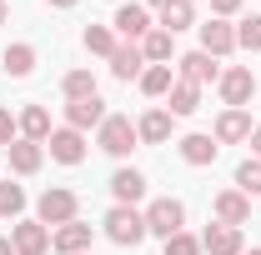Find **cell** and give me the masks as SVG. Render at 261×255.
I'll list each match as a JSON object with an SVG mask.
<instances>
[{"instance_id": "cell-6", "label": "cell", "mask_w": 261, "mask_h": 255, "mask_svg": "<svg viewBox=\"0 0 261 255\" xmlns=\"http://www.w3.org/2000/svg\"><path fill=\"white\" fill-rule=\"evenodd\" d=\"M35 210H40V225H65V220H75V190H45Z\"/></svg>"}, {"instance_id": "cell-21", "label": "cell", "mask_w": 261, "mask_h": 255, "mask_svg": "<svg viewBox=\"0 0 261 255\" xmlns=\"http://www.w3.org/2000/svg\"><path fill=\"white\" fill-rule=\"evenodd\" d=\"M0 65H5V75H15V80H25L35 70V45H25V40H15L5 55H0Z\"/></svg>"}, {"instance_id": "cell-16", "label": "cell", "mask_w": 261, "mask_h": 255, "mask_svg": "<svg viewBox=\"0 0 261 255\" xmlns=\"http://www.w3.org/2000/svg\"><path fill=\"white\" fill-rule=\"evenodd\" d=\"M15 125H20V140L45 145V140H50V110H45V105H25V110L15 115Z\"/></svg>"}, {"instance_id": "cell-39", "label": "cell", "mask_w": 261, "mask_h": 255, "mask_svg": "<svg viewBox=\"0 0 261 255\" xmlns=\"http://www.w3.org/2000/svg\"><path fill=\"white\" fill-rule=\"evenodd\" d=\"M241 255H261V245H256V250H241Z\"/></svg>"}, {"instance_id": "cell-17", "label": "cell", "mask_w": 261, "mask_h": 255, "mask_svg": "<svg viewBox=\"0 0 261 255\" xmlns=\"http://www.w3.org/2000/svg\"><path fill=\"white\" fill-rule=\"evenodd\" d=\"M251 115L246 110H221V120H216V145H236V140H251Z\"/></svg>"}, {"instance_id": "cell-29", "label": "cell", "mask_w": 261, "mask_h": 255, "mask_svg": "<svg viewBox=\"0 0 261 255\" xmlns=\"http://www.w3.org/2000/svg\"><path fill=\"white\" fill-rule=\"evenodd\" d=\"M20 210H25V190H20V185H10V180H0V215H5V220H15Z\"/></svg>"}, {"instance_id": "cell-20", "label": "cell", "mask_w": 261, "mask_h": 255, "mask_svg": "<svg viewBox=\"0 0 261 255\" xmlns=\"http://www.w3.org/2000/svg\"><path fill=\"white\" fill-rule=\"evenodd\" d=\"M216 135H181V160L186 165H211L216 160Z\"/></svg>"}, {"instance_id": "cell-30", "label": "cell", "mask_w": 261, "mask_h": 255, "mask_svg": "<svg viewBox=\"0 0 261 255\" xmlns=\"http://www.w3.org/2000/svg\"><path fill=\"white\" fill-rule=\"evenodd\" d=\"M86 50L91 55H111L116 50V35L106 30V25H86Z\"/></svg>"}, {"instance_id": "cell-1", "label": "cell", "mask_w": 261, "mask_h": 255, "mask_svg": "<svg viewBox=\"0 0 261 255\" xmlns=\"http://www.w3.org/2000/svg\"><path fill=\"white\" fill-rule=\"evenodd\" d=\"M106 235H111L116 245H130V250H136V245L146 240V215H141L136 205H116V210L106 215Z\"/></svg>"}, {"instance_id": "cell-7", "label": "cell", "mask_w": 261, "mask_h": 255, "mask_svg": "<svg viewBox=\"0 0 261 255\" xmlns=\"http://www.w3.org/2000/svg\"><path fill=\"white\" fill-rule=\"evenodd\" d=\"M196 30H201V50L216 55V60L236 50V25H226V20H206V25H196Z\"/></svg>"}, {"instance_id": "cell-18", "label": "cell", "mask_w": 261, "mask_h": 255, "mask_svg": "<svg viewBox=\"0 0 261 255\" xmlns=\"http://www.w3.org/2000/svg\"><path fill=\"white\" fill-rule=\"evenodd\" d=\"M141 70H146L141 45H116V50H111V75H116V80H141Z\"/></svg>"}, {"instance_id": "cell-9", "label": "cell", "mask_w": 261, "mask_h": 255, "mask_svg": "<svg viewBox=\"0 0 261 255\" xmlns=\"http://www.w3.org/2000/svg\"><path fill=\"white\" fill-rule=\"evenodd\" d=\"M91 235H96V230H91L86 220H65V225H56L50 245H56L61 255H81V250H91Z\"/></svg>"}, {"instance_id": "cell-40", "label": "cell", "mask_w": 261, "mask_h": 255, "mask_svg": "<svg viewBox=\"0 0 261 255\" xmlns=\"http://www.w3.org/2000/svg\"><path fill=\"white\" fill-rule=\"evenodd\" d=\"M81 255H91V250H81Z\"/></svg>"}, {"instance_id": "cell-34", "label": "cell", "mask_w": 261, "mask_h": 255, "mask_svg": "<svg viewBox=\"0 0 261 255\" xmlns=\"http://www.w3.org/2000/svg\"><path fill=\"white\" fill-rule=\"evenodd\" d=\"M211 10H216V20H226V15L241 10V0H211Z\"/></svg>"}, {"instance_id": "cell-25", "label": "cell", "mask_w": 261, "mask_h": 255, "mask_svg": "<svg viewBox=\"0 0 261 255\" xmlns=\"http://www.w3.org/2000/svg\"><path fill=\"white\" fill-rule=\"evenodd\" d=\"M141 55H146V65H166L171 55H176V35L171 30H151L146 40H141Z\"/></svg>"}, {"instance_id": "cell-8", "label": "cell", "mask_w": 261, "mask_h": 255, "mask_svg": "<svg viewBox=\"0 0 261 255\" xmlns=\"http://www.w3.org/2000/svg\"><path fill=\"white\" fill-rule=\"evenodd\" d=\"M45 145H50V155L61 160V165H81V160H86V135H81V130H50V140H45Z\"/></svg>"}, {"instance_id": "cell-38", "label": "cell", "mask_w": 261, "mask_h": 255, "mask_svg": "<svg viewBox=\"0 0 261 255\" xmlns=\"http://www.w3.org/2000/svg\"><path fill=\"white\" fill-rule=\"evenodd\" d=\"M0 25H5V0H0Z\"/></svg>"}, {"instance_id": "cell-15", "label": "cell", "mask_w": 261, "mask_h": 255, "mask_svg": "<svg viewBox=\"0 0 261 255\" xmlns=\"http://www.w3.org/2000/svg\"><path fill=\"white\" fill-rule=\"evenodd\" d=\"M111 25L126 35V40H146V35H151V10H146V5H121Z\"/></svg>"}, {"instance_id": "cell-31", "label": "cell", "mask_w": 261, "mask_h": 255, "mask_svg": "<svg viewBox=\"0 0 261 255\" xmlns=\"http://www.w3.org/2000/svg\"><path fill=\"white\" fill-rule=\"evenodd\" d=\"M236 45H241V50H261V15H246V20L236 25Z\"/></svg>"}, {"instance_id": "cell-2", "label": "cell", "mask_w": 261, "mask_h": 255, "mask_svg": "<svg viewBox=\"0 0 261 255\" xmlns=\"http://www.w3.org/2000/svg\"><path fill=\"white\" fill-rule=\"evenodd\" d=\"M136 125H130V115H106L100 120V130H96V145L106 150V155H130L136 150Z\"/></svg>"}, {"instance_id": "cell-23", "label": "cell", "mask_w": 261, "mask_h": 255, "mask_svg": "<svg viewBox=\"0 0 261 255\" xmlns=\"http://www.w3.org/2000/svg\"><path fill=\"white\" fill-rule=\"evenodd\" d=\"M136 135H141V140H151V145L171 140V110H146V115L136 120Z\"/></svg>"}, {"instance_id": "cell-4", "label": "cell", "mask_w": 261, "mask_h": 255, "mask_svg": "<svg viewBox=\"0 0 261 255\" xmlns=\"http://www.w3.org/2000/svg\"><path fill=\"white\" fill-rule=\"evenodd\" d=\"M221 100H226V110H241L246 100L256 95V75L246 70V65H231V70H221Z\"/></svg>"}, {"instance_id": "cell-10", "label": "cell", "mask_w": 261, "mask_h": 255, "mask_svg": "<svg viewBox=\"0 0 261 255\" xmlns=\"http://www.w3.org/2000/svg\"><path fill=\"white\" fill-rule=\"evenodd\" d=\"M100 120H106V100L100 95H86V100H70L65 105V125L70 130H91V125L100 130Z\"/></svg>"}, {"instance_id": "cell-11", "label": "cell", "mask_w": 261, "mask_h": 255, "mask_svg": "<svg viewBox=\"0 0 261 255\" xmlns=\"http://www.w3.org/2000/svg\"><path fill=\"white\" fill-rule=\"evenodd\" d=\"M156 20H161V30H191L196 25V5L191 0H156Z\"/></svg>"}, {"instance_id": "cell-24", "label": "cell", "mask_w": 261, "mask_h": 255, "mask_svg": "<svg viewBox=\"0 0 261 255\" xmlns=\"http://www.w3.org/2000/svg\"><path fill=\"white\" fill-rule=\"evenodd\" d=\"M40 160H45V150H40L35 140H15V145H10V170H15V175H35Z\"/></svg>"}, {"instance_id": "cell-12", "label": "cell", "mask_w": 261, "mask_h": 255, "mask_svg": "<svg viewBox=\"0 0 261 255\" xmlns=\"http://www.w3.org/2000/svg\"><path fill=\"white\" fill-rule=\"evenodd\" d=\"M201 250L211 255H241V225H206V235H201Z\"/></svg>"}, {"instance_id": "cell-27", "label": "cell", "mask_w": 261, "mask_h": 255, "mask_svg": "<svg viewBox=\"0 0 261 255\" xmlns=\"http://www.w3.org/2000/svg\"><path fill=\"white\" fill-rule=\"evenodd\" d=\"M236 190H241V195H251V200L261 195V160H256V155L236 165Z\"/></svg>"}, {"instance_id": "cell-13", "label": "cell", "mask_w": 261, "mask_h": 255, "mask_svg": "<svg viewBox=\"0 0 261 255\" xmlns=\"http://www.w3.org/2000/svg\"><path fill=\"white\" fill-rule=\"evenodd\" d=\"M181 80H191V85H206V80H221V65L216 55H206V50H191V55H181Z\"/></svg>"}, {"instance_id": "cell-3", "label": "cell", "mask_w": 261, "mask_h": 255, "mask_svg": "<svg viewBox=\"0 0 261 255\" xmlns=\"http://www.w3.org/2000/svg\"><path fill=\"white\" fill-rule=\"evenodd\" d=\"M181 225H186V205H181V200H171V195H166V200H151V205H146V235L171 240Z\"/></svg>"}, {"instance_id": "cell-35", "label": "cell", "mask_w": 261, "mask_h": 255, "mask_svg": "<svg viewBox=\"0 0 261 255\" xmlns=\"http://www.w3.org/2000/svg\"><path fill=\"white\" fill-rule=\"evenodd\" d=\"M251 150H256V160H261V125L251 130Z\"/></svg>"}, {"instance_id": "cell-36", "label": "cell", "mask_w": 261, "mask_h": 255, "mask_svg": "<svg viewBox=\"0 0 261 255\" xmlns=\"http://www.w3.org/2000/svg\"><path fill=\"white\" fill-rule=\"evenodd\" d=\"M45 5H61V10H70V5H75V0H45Z\"/></svg>"}, {"instance_id": "cell-26", "label": "cell", "mask_w": 261, "mask_h": 255, "mask_svg": "<svg viewBox=\"0 0 261 255\" xmlns=\"http://www.w3.org/2000/svg\"><path fill=\"white\" fill-rule=\"evenodd\" d=\"M171 85H176L171 80V65H146L141 70V90L146 95H171Z\"/></svg>"}, {"instance_id": "cell-37", "label": "cell", "mask_w": 261, "mask_h": 255, "mask_svg": "<svg viewBox=\"0 0 261 255\" xmlns=\"http://www.w3.org/2000/svg\"><path fill=\"white\" fill-rule=\"evenodd\" d=\"M0 255H15V245H10V240H0Z\"/></svg>"}, {"instance_id": "cell-32", "label": "cell", "mask_w": 261, "mask_h": 255, "mask_svg": "<svg viewBox=\"0 0 261 255\" xmlns=\"http://www.w3.org/2000/svg\"><path fill=\"white\" fill-rule=\"evenodd\" d=\"M166 255H201V240L186 235V230H176V235L166 240Z\"/></svg>"}, {"instance_id": "cell-5", "label": "cell", "mask_w": 261, "mask_h": 255, "mask_svg": "<svg viewBox=\"0 0 261 255\" xmlns=\"http://www.w3.org/2000/svg\"><path fill=\"white\" fill-rule=\"evenodd\" d=\"M10 245H15V255H45L50 250V230L40 220H20L10 230Z\"/></svg>"}, {"instance_id": "cell-28", "label": "cell", "mask_w": 261, "mask_h": 255, "mask_svg": "<svg viewBox=\"0 0 261 255\" xmlns=\"http://www.w3.org/2000/svg\"><path fill=\"white\" fill-rule=\"evenodd\" d=\"M61 90H65V100H86V95H96V75L91 70H70Z\"/></svg>"}, {"instance_id": "cell-33", "label": "cell", "mask_w": 261, "mask_h": 255, "mask_svg": "<svg viewBox=\"0 0 261 255\" xmlns=\"http://www.w3.org/2000/svg\"><path fill=\"white\" fill-rule=\"evenodd\" d=\"M15 115H10V110H0V145H5V150H10V145H15Z\"/></svg>"}, {"instance_id": "cell-22", "label": "cell", "mask_w": 261, "mask_h": 255, "mask_svg": "<svg viewBox=\"0 0 261 255\" xmlns=\"http://www.w3.org/2000/svg\"><path fill=\"white\" fill-rule=\"evenodd\" d=\"M166 105H171V115H196V110H201V85L176 80V85H171V95H166Z\"/></svg>"}, {"instance_id": "cell-14", "label": "cell", "mask_w": 261, "mask_h": 255, "mask_svg": "<svg viewBox=\"0 0 261 255\" xmlns=\"http://www.w3.org/2000/svg\"><path fill=\"white\" fill-rule=\"evenodd\" d=\"M211 210H216V220H221V225H246V220H251V195H241V190H221Z\"/></svg>"}, {"instance_id": "cell-19", "label": "cell", "mask_w": 261, "mask_h": 255, "mask_svg": "<svg viewBox=\"0 0 261 255\" xmlns=\"http://www.w3.org/2000/svg\"><path fill=\"white\" fill-rule=\"evenodd\" d=\"M111 195H116V205H136L146 195V175L141 170H116L111 175Z\"/></svg>"}]
</instances>
